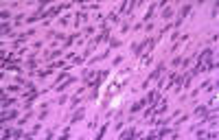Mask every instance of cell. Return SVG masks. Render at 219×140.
I'll use <instances>...</instances> for the list:
<instances>
[{
  "label": "cell",
  "instance_id": "1",
  "mask_svg": "<svg viewBox=\"0 0 219 140\" xmlns=\"http://www.w3.org/2000/svg\"><path fill=\"white\" fill-rule=\"evenodd\" d=\"M70 83H75V79H72V77H68V79H66V81H64L61 85H55V90H57V92H64V90L68 88Z\"/></svg>",
  "mask_w": 219,
  "mask_h": 140
},
{
  "label": "cell",
  "instance_id": "2",
  "mask_svg": "<svg viewBox=\"0 0 219 140\" xmlns=\"http://www.w3.org/2000/svg\"><path fill=\"white\" fill-rule=\"evenodd\" d=\"M189 11H191V5H184V7H182V11H180V20L175 22V26H180V24H182V20H184V15L189 13Z\"/></svg>",
  "mask_w": 219,
  "mask_h": 140
},
{
  "label": "cell",
  "instance_id": "3",
  "mask_svg": "<svg viewBox=\"0 0 219 140\" xmlns=\"http://www.w3.org/2000/svg\"><path fill=\"white\" fill-rule=\"evenodd\" d=\"M15 116H18V112H9V114H2V118H0V123H7V120H13L15 118Z\"/></svg>",
  "mask_w": 219,
  "mask_h": 140
},
{
  "label": "cell",
  "instance_id": "4",
  "mask_svg": "<svg viewBox=\"0 0 219 140\" xmlns=\"http://www.w3.org/2000/svg\"><path fill=\"white\" fill-rule=\"evenodd\" d=\"M83 114H85V110H83V107H81V110H79V112H77V114H75V116H72V120H70V123H72V125H75V123H79V120H81V118H83Z\"/></svg>",
  "mask_w": 219,
  "mask_h": 140
},
{
  "label": "cell",
  "instance_id": "5",
  "mask_svg": "<svg viewBox=\"0 0 219 140\" xmlns=\"http://www.w3.org/2000/svg\"><path fill=\"white\" fill-rule=\"evenodd\" d=\"M162 70H164V64H158V68H156L154 72H151V77H149V79H158V77H160V72H162Z\"/></svg>",
  "mask_w": 219,
  "mask_h": 140
},
{
  "label": "cell",
  "instance_id": "6",
  "mask_svg": "<svg viewBox=\"0 0 219 140\" xmlns=\"http://www.w3.org/2000/svg\"><path fill=\"white\" fill-rule=\"evenodd\" d=\"M145 105H147V101H138L136 105H132V114H134V112H138V110H143Z\"/></svg>",
  "mask_w": 219,
  "mask_h": 140
},
{
  "label": "cell",
  "instance_id": "7",
  "mask_svg": "<svg viewBox=\"0 0 219 140\" xmlns=\"http://www.w3.org/2000/svg\"><path fill=\"white\" fill-rule=\"evenodd\" d=\"M169 134H173V129H167V127H162L160 131H156V136H160V138H162V136H169Z\"/></svg>",
  "mask_w": 219,
  "mask_h": 140
},
{
  "label": "cell",
  "instance_id": "8",
  "mask_svg": "<svg viewBox=\"0 0 219 140\" xmlns=\"http://www.w3.org/2000/svg\"><path fill=\"white\" fill-rule=\"evenodd\" d=\"M154 9H156V5H151V7H149V11H147V15H145V22H149L151 18H154Z\"/></svg>",
  "mask_w": 219,
  "mask_h": 140
},
{
  "label": "cell",
  "instance_id": "9",
  "mask_svg": "<svg viewBox=\"0 0 219 140\" xmlns=\"http://www.w3.org/2000/svg\"><path fill=\"white\" fill-rule=\"evenodd\" d=\"M206 110H208L206 105H202V107H195V116H204V114H206Z\"/></svg>",
  "mask_w": 219,
  "mask_h": 140
},
{
  "label": "cell",
  "instance_id": "10",
  "mask_svg": "<svg viewBox=\"0 0 219 140\" xmlns=\"http://www.w3.org/2000/svg\"><path fill=\"white\" fill-rule=\"evenodd\" d=\"M9 105H13V99H9V96L2 94V107H9Z\"/></svg>",
  "mask_w": 219,
  "mask_h": 140
},
{
  "label": "cell",
  "instance_id": "11",
  "mask_svg": "<svg viewBox=\"0 0 219 140\" xmlns=\"http://www.w3.org/2000/svg\"><path fill=\"white\" fill-rule=\"evenodd\" d=\"M121 136H123V138H134V136H136V131H134V129H127V131H123Z\"/></svg>",
  "mask_w": 219,
  "mask_h": 140
},
{
  "label": "cell",
  "instance_id": "12",
  "mask_svg": "<svg viewBox=\"0 0 219 140\" xmlns=\"http://www.w3.org/2000/svg\"><path fill=\"white\" fill-rule=\"evenodd\" d=\"M171 15H173V9H171V7H169V9H164V13H162V18H164V20H169Z\"/></svg>",
  "mask_w": 219,
  "mask_h": 140
},
{
  "label": "cell",
  "instance_id": "13",
  "mask_svg": "<svg viewBox=\"0 0 219 140\" xmlns=\"http://www.w3.org/2000/svg\"><path fill=\"white\" fill-rule=\"evenodd\" d=\"M107 125H110V123H105V125L101 127V131H99V134H96V138H103V134H105V131H107Z\"/></svg>",
  "mask_w": 219,
  "mask_h": 140
},
{
  "label": "cell",
  "instance_id": "14",
  "mask_svg": "<svg viewBox=\"0 0 219 140\" xmlns=\"http://www.w3.org/2000/svg\"><path fill=\"white\" fill-rule=\"evenodd\" d=\"M118 44H121V42L116 40V37H112V40H110V48H116V46H118Z\"/></svg>",
  "mask_w": 219,
  "mask_h": 140
},
{
  "label": "cell",
  "instance_id": "15",
  "mask_svg": "<svg viewBox=\"0 0 219 140\" xmlns=\"http://www.w3.org/2000/svg\"><path fill=\"white\" fill-rule=\"evenodd\" d=\"M9 31H11V26H9V24H5V22H2V35H7V33H9Z\"/></svg>",
  "mask_w": 219,
  "mask_h": 140
},
{
  "label": "cell",
  "instance_id": "16",
  "mask_svg": "<svg viewBox=\"0 0 219 140\" xmlns=\"http://www.w3.org/2000/svg\"><path fill=\"white\" fill-rule=\"evenodd\" d=\"M9 136H13V131H11V129H5V131H2V138H9Z\"/></svg>",
  "mask_w": 219,
  "mask_h": 140
}]
</instances>
